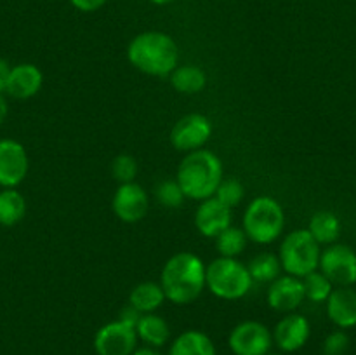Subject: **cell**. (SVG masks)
<instances>
[{
  "mask_svg": "<svg viewBox=\"0 0 356 355\" xmlns=\"http://www.w3.org/2000/svg\"><path fill=\"white\" fill-rule=\"evenodd\" d=\"M169 82L181 94H198L207 86V73L197 65H177L170 72Z\"/></svg>",
  "mask_w": 356,
  "mask_h": 355,
  "instance_id": "44dd1931",
  "label": "cell"
},
{
  "mask_svg": "<svg viewBox=\"0 0 356 355\" xmlns=\"http://www.w3.org/2000/svg\"><path fill=\"white\" fill-rule=\"evenodd\" d=\"M228 347L235 355H268L273 347V334L259 320H243L229 333Z\"/></svg>",
  "mask_w": 356,
  "mask_h": 355,
  "instance_id": "ba28073f",
  "label": "cell"
},
{
  "mask_svg": "<svg viewBox=\"0 0 356 355\" xmlns=\"http://www.w3.org/2000/svg\"><path fill=\"white\" fill-rule=\"evenodd\" d=\"M254 281L247 265L238 258H216L205 265V289L216 298L225 301H236L247 296L252 289Z\"/></svg>",
  "mask_w": 356,
  "mask_h": 355,
  "instance_id": "5b68a950",
  "label": "cell"
},
{
  "mask_svg": "<svg viewBox=\"0 0 356 355\" xmlns=\"http://www.w3.org/2000/svg\"><path fill=\"white\" fill-rule=\"evenodd\" d=\"M160 285L167 301L190 305L205 289V261L198 254L181 251L163 263Z\"/></svg>",
  "mask_w": 356,
  "mask_h": 355,
  "instance_id": "6da1fadb",
  "label": "cell"
},
{
  "mask_svg": "<svg viewBox=\"0 0 356 355\" xmlns=\"http://www.w3.org/2000/svg\"><path fill=\"white\" fill-rule=\"evenodd\" d=\"M138 173V160L132 155H129V153H120V155H117L111 160V176L118 181V184L136 181Z\"/></svg>",
  "mask_w": 356,
  "mask_h": 355,
  "instance_id": "f1b7e54d",
  "label": "cell"
},
{
  "mask_svg": "<svg viewBox=\"0 0 356 355\" xmlns=\"http://www.w3.org/2000/svg\"><path fill=\"white\" fill-rule=\"evenodd\" d=\"M222 178L221 159L211 150L200 148L183 157L174 180L181 187L184 197L200 202L214 197Z\"/></svg>",
  "mask_w": 356,
  "mask_h": 355,
  "instance_id": "3957f363",
  "label": "cell"
},
{
  "mask_svg": "<svg viewBox=\"0 0 356 355\" xmlns=\"http://www.w3.org/2000/svg\"><path fill=\"white\" fill-rule=\"evenodd\" d=\"M320 254V244L309 235L308 230L301 228L284 237L277 256L285 274L302 278L305 275L318 270Z\"/></svg>",
  "mask_w": 356,
  "mask_h": 355,
  "instance_id": "8992f818",
  "label": "cell"
},
{
  "mask_svg": "<svg viewBox=\"0 0 356 355\" xmlns=\"http://www.w3.org/2000/svg\"><path fill=\"white\" fill-rule=\"evenodd\" d=\"M10 65L3 58H0V93H6L7 79H9Z\"/></svg>",
  "mask_w": 356,
  "mask_h": 355,
  "instance_id": "d6a6232c",
  "label": "cell"
},
{
  "mask_svg": "<svg viewBox=\"0 0 356 355\" xmlns=\"http://www.w3.org/2000/svg\"><path fill=\"white\" fill-rule=\"evenodd\" d=\"M136 334L146 347L160 348L169 341L170 327L163 317L159 313H143L141 319L136 324Z\"/></svg>",
  "mask_w": 356,
  "mask_h": 355,
  "instance_id": "ac0fdd59",
  "label": "cell"
},
{
  "mask_svg": "<svg viewBox=\"0 0 356 355\" xmlns=\"http://www.w3.org/2000/svg\"><path fill=\"white\" fill-rule=\"evenodd\" d=\"M271 334H273V343L277 345L278 350L292 354V352L301 350L308 343L312 326L305 315L291 312L278 320Z\"/></svg>",
  "mask_w": 356,
  "mask_h": 355,
  "instance_id": "4fadbf2b",
  "label": "cell"
},
{
  "mask_svg": "<svg viewBox=\"0 0 356 355\" xmlns=\"http://www.w3.org/2000/svg\"><path fill=\"white\" fill-rule=\"evenodd\" d=\"M44 86V73L33 63H19L10 66L6 94L14 100H30L37 96Z\"/></svg>",
  "mask_w": 356,
  "mask_h": 355,
  "instance_id": "2e32d148",
  "label": "cell"
},
{
  "mask_svg": "<svg viewBox=\"0 0 356 355\" xmlns=\"http://www.w3.org/2000/svg\"><path fill=\"white\" fill-rule=\"evenodd\" d=\"M309 235L320 244V246H330L336 244V240L341 235V221L334 212L330 211H318L312 216L309 225L306 228Z\"/></svg>",
  "mask_w": 356,
  "mask_h": 355,
  "instance_id": "7402d4cb",
  "label": "cell"
},
{
  "mask_svg": "<svg viewBox=\"0 0 356 355\" xmlns=\"http://www.w3.org/2000/svg\"><path fill=\"white\" fill-rule=\"evenodd\" d=\"M212 136L211 118L202 113H188L181 117L170 129V145L183 153L205 148Z\"/></svg>",
  "mask_w": 356,
  "mask_h": 355,
  "instance_id": "9c48e42d",
  "label": "cell"
},
{
  "mask_svg": "<svg viewBox=\"0 0 356 355\" xmlns=\"http://www.w3.org/2000/svg\"><path fill=\"white\" fill-rule=\"evenodd\" d=\"M138 348V334L120 319L111 320L97 329L94 336V350L97 355H132Z\"/></svg>",
  "mask_w": 356,
  "mask_h": 355,
  "instance_id": "8fae6325",
  "label": "cell"
},
{
  "mask_svg": "<svg viewBox=\"0 0 356 355\" xmlns=\"http://www.w3.org/2000/svg\"><path fill=\"white\" fill-rule=\"evenodd\" d=\"M247 270H249L254 282L270 284V282H273L278 275H282V265L277 254L261 253L256 254V256L247 263Z\"/></svg>",
  "mask_w": 356,
  "mask_h": 355,
  "instance_id": "cb8c5ba5",
  "label": "cell"
},
{
  "mask_svg": "<svg viewBox=\"0 0 356 355\" xmlns=\"http://www.w3.org/2000/svg\"><path fill=\"white\" fill-rule=\"evenodd\" d=\"M167 301L163 289L160 282L145 281L139 282L138 285L131 289L129 292V305L134 306L141 313H153Z\"/></svg>",
  "mask_w": 356,
  "mask_h": 355,
  "instance_id": "ffe728a7",
  "label": "cell"
},
{
  "mask_svg": "<svg viewBox=\"0 0 356 355\" xmlns=\"http://www.w3.org/2000/svg\"><path fill=\"white\" fill-rule=\"evenodd\" d=\"M9 115V103H7L6 93H0V124L7 118Z\"/></svg>",
  "mask_w": 356,
  "mask_h": 355,
  "instance_id": "836d02e7",
  "label": "cell"
},
{
  "mask_svg": "<svg viewBox=\"0 0 356 355\" xmlns=\"http://www.w3.org/2000/svg\"><path fill=\"white\" fill-rule=\"evenodd\" d=\"M327 315L339 329L356 326V291L351 287H334L327 298Z\"/></svg>",
  "mask_w": 356,
  "mask_h": 355,
  "instance_id": "e0dca14e",
  "label": "cell"
},
{
  "mask_svg": "<svg viewBox=\"0 0 356 355\" xmlns=\"http://www.w3.org/2000/svg\"><path fill=\"white\" fill-rule=\"evenodd\" d=\"M268 355H282V354H275V352H270V354Z\"/></svg>",
  "mask_w": 356,
  "mask_h": 355,
  "instance_id": "8d00e7d4",
  "label": "cell"
},
{
  "mask_svg": "<svg viewBox=\"0 0 356 355\" xmlns=\"http://www.w3.org/2000/svg\"><path fill=\"white\" fill-rule=\"evenodd\" d=\"M26 214V198L16 188L0 190V225L16 226Z\"/></svg>",
  "mask_w": 356,
  "mask_h": 355,
  "instance_id": "603a6c76",
  "label": "cell"
},
{
  "mask_svg": "<svg viewBox=\"0 0 356 355\" xmlns=\"http://www.w3.org/2000/svg\"><path fill=\"white\" fill-rule=\"evenodd\" d=\"M68 2L80 13H94V10H99L108 0H68Z\"/></svg>",
  "mask_w": 356,
  "mask_h": 355,
  "instance_id": "4dcf8cb0",
  "label": "cell"
},
{
  "mask_svg": "<svg viewBox=\"0 0 356 355\" xmlns=\"http://www.w3.org/2000/svg\"><path fill=\"white\" fill-rule=\"evenodd\" d=\"M242 228L254 244L270 246L285 230V211L277 198L259 195L252 198L243 211Z\"/></svg>",
  "mask_w": 356,
  "mask_h": 355,
  "instance_id": "277c9868",
  "label": "cell"
},
{
  "mask_svg": "<svg viewBox=\"0 0 356 355\" xmlns=\"http://www.w3.org/2000/svg\"><path fill=\"white\" fill-rule=\"evenodd\" d=\"M155 198L160 205L167 209H179L184 204V200H186L176 180L160 181L155 188Z\"/></svg>",
  "mask_w": 356,
  "mask_h": 355,
  "instance_id": "83f0119b",
  "label": "cell"
},
{
  "mask_svg": "<svg viewBox=\"0 0 356 355\" xmlns=\"http://www.w3.org/2000/svg\"><path fill=\"white\" fill-rule=\"evenodd\" d=\"M132 355H162V354L153 347H141V348H136V350L132 352Z\"/></svg>",
  "mask_w": 356,
  "mask_h": 355,
  "instance_id": "e575fe53",
  "label": "cell"
},
{
  "mask_svg": "<svg viewBox=\"0 0 356 355\" xmlns=\"http://www.w3.org/2000/svg\"><path fill=\"white\" fill-rule=\"evenodd\" d=\"M28 171L30 157L26 148L16 139H0V187L16 188L28 176Z\"/></svg>",
  "mask_w": 356,
  "mask_h": 355,
  "instance_id": "7c38bea8",
  "label": "cell"
},
{
  "mask_svg": "<svg viewBox=\"0 0 356 355\" xmlns=\"http://www.w3.org/2000/svg\"><path fill=\"white\" fill-rule=\"evenodd\" d=\"M229 225H232V209L221 204L216 197L200 200L195 211V228L200 235L216 239Z\"/></svg>",
  "mask_w": 356,
  "mask_h": 355,
  "instance_id": "9a60e30c",
  "label": "cell"
},
{
  "mask_svg": "<svg viewBox=\"0 0 356 355\" xmlns=\"http://www.w3.org/2000/svg\"><path fill=\"white\" fill-rule=\"evenodd\" d=\"M127 61L145 75L169 77L179 63V47L169 33L141 31L129 42Z\"/></svg>",
  "mask_w": 356,
  "mask_h": 355,
  "instance_id": "7a4b0ae2",
  "label": "cell"
},
{
  "mask_svg": "<svg viewBox=\"0 0 356 355\" xmlns=\"http://www.w3.org/2000/svg\"><path fill=\"white\" fill-rule=\"evenodd\" d=\"M111 209L122 223L134 225L143 221L149 212L148 191L138 181L118 184L111 198Z\"/></svg>",
  "mask_w": 356,
  "mask_h": 355,
  "instance_id": "30bf717a",
  "label": "cell"
},
{
  "mask_svg": "<svg viewBox=\"0 0 356 355\" xmlns=\"http://www.w3.org/2000/svg\"><path fill=\"white\" fill-rule=\"evenodd\" d=\"M305 287L302 281L292 275H278L273 282H270L266 291V301L270 308L282 313H291L301 306L305 301Z\"/></svg>",
  "mask_w": 356,
  "mask_h": 355,
  "instance_id": "5bb4252c",
  "label": "cell"
},
{
  "mask_svg": "<svg viewBox=\"0 0 356 355\" xmlns=\"http://www.w3.org/2000/svg\"><path fill=\"white\" fill-rule=\"evenodd\" d=\"M152 3H155V6H169V3L176 2V0H149Z\"/></svg>",
  "mask_w": 356,
  "mask_h": 355,
  "instance_id": "d590c367",
  "label": "cell"
},
{
  "mask_svg": "<svg viewBox=\"0 0 356 355\" xmlns=\"http://www.w3.org/2000/svg\"><path fill=\"white\" fill-rule=\"evenodd\" d=\"M350 348V336L344 331H334L323 341V355H344Z\"/></svg>",
  "mask_w": 356,
  "mask_h": 355,
  "instance_id": "f546056e",
  "label": "cell"
},
{
  "mask_svg": "<svg viewBox=\"0 0 356 355\" xmlns=\"http://www.w3.org/2000/svg\"><path fill=\"white\" fill-rule=\"evenodd\" d=\"M141 315H143L141 312H138V310H136L134 306H131L127 303V306H124V308H122L120 317H118V319H120L122 322L129 324V326H132L136 329V324H138V320L141 319Z\"/></svg>",
  "mask_w": 356,
  "mask_h": 355,
  "instance_id": "1f68e13d",
  "label": "cell"
},
{
  "mask_svg": "<svg viewBox=\"0 0 356 355\" xmlns=\"http://www.w3.org/2000/svg\"><path fill=\"white\" fill-rule=\"evenodd\" d=\"M214 197L221 204H225L226 207L233 209L243 202V198H245V188H243L242 181L236 180V178H222Z\"/></svg>",
  "mask_w": 356,
  "mask_h": 355,
  "instance_id": "4316f807",
  "label": "cell"
},
{
  "mask_svg": "<svg viewBox=\"0 0 356 355\" xmlns=\"http://www.w3.org/2000/svg\"><path fill=\"white\" fill-rule=\"evenodd\" d=\"M169 355H218V352L207 334L198 329H188L172 341Z\"/></svg>",
  "mask_w": 356,
  "mask_h": 355,
  "instance_id": "d6986e66",
  "label": "cell"
},
{
  "mask_svg": "<svg viewBox=\"0 0 356 355\" xmlns=\"http://www.w3.org/2000/svg\"><path fill=\"white\" fill-rule=\"evenodd\" d=\"M214 240L216 249H218L219 256L222 258H238L240 254L245 251L247 242H249L242 226L233 225H229L228 228L222 230Z\"/></svg>",
  "mask_w": 356,
  "mask_h": 355,
  "instance_id": "d4e9b609",
  "label": "cell"
},
{
  "mask_svg": "<svg viewBox=\"0 0 356 355\" xmlns=\"http://www.w3.org/2000/svg\"><path fill=\"white\" fill-rule=\"evenodd\" d=\"M318 270L334 287H351L356 282V253L346 244H330L320 254Z\"/></svg>",
  "mask_w": 356,
  "mask_h": 355,
  "instance_id": "52a82bcc",
  "label": "cell"
},
{
  "mask_svg": "<svg viewBox=\"0 0 356 355\" xmlns=\"http://www.w3.org/2000/svg\"><path fill=\"white\" fill-rule=\"evenodd\" d=\"M305 287V298L313 303H325L332 292L334 285L320 270L312 271L301 278Z\"/></svg>",
  "mask_w": 356,
  "mask_h": 355,
  "instance_id": "484cf974",
  "label": "cell"
}]
</instances>
